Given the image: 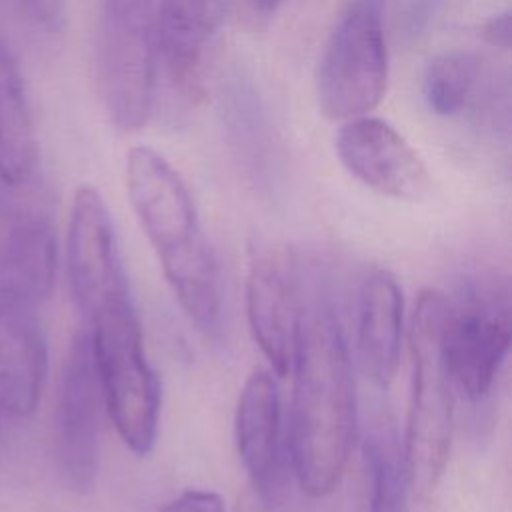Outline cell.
Segmentation results:
<instances>
[{
	"mask_svg": "<svg viewBox=\"0 0 512 512\" xmlns=\"http://www.w3.org/2000/svg\"><path fill=\"white\" fill-rule=\"evenodd\" d=\"M288 452L300 488L324 498L338 486L356 434V388L348 344L324 294L302 296L294 358Z\"/></svg>",
	"mask_w": 512,
	"mask_h": 512,
	"instance_id": "obj_1",
	"label": "cell"
},
{
	"mask_svg": "<svg viewBox=\"0 0 512 512\" xmlns=\"http://www.w3.org/2000/svg\"><path fill=\"white\" fill-rule=\"evenodd\" d=\"M448 298L436 290L420 292L410 324L412 384L406 434L402 438L410 482L430 490L440 480L452 442L454 384L442 350Z\"/></svg>",
	"mask_w": 512,
	"mask_h": 512,
	"instance_id": "obj_2",
	"label": "cell"
},
{
	"mask_svg": "<svg viewBox=\"0 0 512 512\" xmlns=\"http://www.w3.org/2000/svg\"><path fill=\"white\" fill-rule=\"evenodd\" d=\"M88 334L106 412L126 448L146 456L158 436L162 390L134 306L102 314L90 322Z\"/></svg>",
	"mask_w": 512,
	"mask_h": 512,
	"instance_id": "obj_3",
	"label": "cell"
},
{
	"mask_svg": "<svg viewBox=\"0 0 512 512\" xmlns=\"http://www.w3.org/2000/svg\"><path fill=\"white\" fill-rule=\"evenodd\" d=\"M386 84L384 0H346L318 60V106L338 122L364 116L378 108Z\"/></svg>",
	"mask_w": 512,
	"mask_h": 512,
	"instance_id": "obj_4",
	"label": "cell"
},
{
	"mask_svg": "<svg viewBox=\"0 0 512 512\" xmlns=\"http://www.w3.org/2000/svg\"><path fill=\"white\" fill-rule=\"evenodd\" d=\"M154 4L100 0L96 76L104 108L116 128L146 126L156 88Z\"/></svg>",
	"mask_w": 512,
	"mask_h": 512,
	"instance_id": "obj_5",
	"label": "cell"
},
{
	"mask_svg": "<svg viewBox=\"0 0 512 512\" xmlns=\"http://www.w3.org/2000/svg\"><path fill=\"white\" fill-rule=\"evenodd\" d=\"M512 342L506 286H474L452 306L448 302L442 350L454 390L478 402L490 394Z\"/></svg>",
	"mask_w": 512,
	"mask_h": 512,
	"instance_id": "obj_6",
	"label": "cell"
},
{
	"mask_svg": "<svg viewBox=\"0 0 512 512\" xmlns=\"http://www.w3.org/2000/svg\"><path fill=\"white\" fill-rule=\"evenodd\" d=\"M66 266L72 298L88 324L112 310L134 306L108 206L90 184L78 186L72 198Z\"/></svg>",
	"mask_w": 512,
	"mask_h": 512,
	"instance_id": "obj_7",
	"label": "cell"
},
{
	"mask_svg": "<svg viewBox=\"0 0 512 512\" xmlns=\"http://www.w3.org/2000/svg\"><path fill=\"white\" fill-rule=\"evenodd\" d=\"M302 294L294 254L272 242H256L246 264V316L254 342L276 376L290 374Z\"/></svg>",
	"mask_w": 512,
	"mask_h": 512,
	"instance_id": "obj_8",
	"label": "cell"
},
{
	"mask_svg": "<svg viewBox=\"0 0 512 512\" xmlns=\"http://www.w3.org/2000/svg\"><path fill=\"white\" fill-rule=\"evenodd\" d=\"M100 386L90 334L80 330L68 348L56 402V458L74 492L92 490L100 462Z\"/></svg>",
	"mask_w": 512,
	"mask_h": 512,
	"instance_id": "obj_9",
	"label": "cell"
},
{
	"mask_svg": "<svg viewBox=\"0 0 512 512\" xmlns=\"http://www.w3.org/2000/svg\"><path fill=\"white\" fill-rule=\"evenodd\" d=\"M334 148L348 174L380 196L416 202L432 188L422 156L390 122L378 116L344 120Z\"/></svg>",
	"mask_w": 512,
	"mask_h": 512,
	"instance_id": "obj_10",
	"label": "cell"
},
{
	"mask_svg": "<svg viewBox=\"0 0 512 512\" xmlns=\"http://www.w3.org/2000/svg\"><path fill=\"white\" fill-rule=\"evenodd\" d=\"M126 190L158 258L184 250L202 238L190 188L158 150L134 146L128 152Z\"/></svg>",
	"mask_w": 512,
	"mask_h": 512,
	"instance_id": "obj_11",
	"label": "cell"
},
{
	"mask_svg": "<svg viewBox=\"0 0 512 512\" xmlns=\"http://www.w3.org/2000/svg\"><path fill=\"white\" fill-rule=\"evenodd\" d=\"M234 438L254 492L276 504L284 490L282 402L270 370L254 368L246 378L234 412Z\"/></svg>",
	"mask_w": 512,
	"mask_h": 512,
	"instance_id": "obj_12",
	"label": "cell"
},
{
	"mask_svg": "<svg viewBox=\"0 0 512 512\" xmlns=\"http://www.w3.org/2000/svg\"><path fill=\"white\" fill-rule=\"evenodd\" d=\"M46 374L48 346L36 308L0 298V408L18 418L34 414Z\"/></svg>",
	"mask_w": 512,
	"mask_h": 512,
	"instance_id": "obj_13",
	"label": "cell"
},
{
	"mask_svg": "<svg viewBox=\"0 0 512 512\" xmlns=\"http://www.w3.org/2000/svg\"><path fill=\"white\" fill-rule=\"evenodd\" d=\"M356 344L364 372L378 386H388L400 364L404 298L396 276L374 266L362 278L356 308Z\"/></svg>",
	"mask_w": 512,
	"mask_h": 512,
	"instance_id": "obj_14",
	"label": "cell"
},
{
	"mask_svg": "<svg viewBox=\"0 0 512 512\" xmlns=\"http://www.w3.org/2000/svg\"><path fill=\"white\" fill-rule=\"evenodd\" d=\"M58 244L44 214H20L0 232V298L38 306L52 294Z\"/></svg>",
	"mask_w": 512,
	"mask_h": 512,
	"instance_id": "obj_15",
	"label": "cell"
},
{
	"mask_svg": "<svg viewBox=\"0 0 512 512\" xmlns=\"http://www.w3.org/2000/svg\"><path fill=\"white\" fill-rule=\"evenodd\" d=\"M40 160L36 122L20 64L0 34V182L26 186Z\"/></svg>",
	"mask_w": 512,
	"mask_h": 512,
	"instance_id": "obj_16",
	"label": "cell"
},
{
	"mask_svg": "<svg viewBox=\"0 0 512 512\" xmlns=\"http://www.w3.org/2000/svg\"><path fill=\"white\" fill-rule=\"evenodd\" d=\"M210 28V0H158L154 6L156 54L180 90L194 94L200 86Z\"/></svg>",
	"mask_w": 512,
	"mask_h": 512,
	"instance_id": "obj_17",
	"label": "cell"
},
{
	"mask_svg": "<svg viewBox=\"0 0 512 512\" xmlns=\"http://www.w3.org/2000/svg\"><path fill=\"white\" fill-rule=\"evenodd\" d=\"M164 278L186 318L206 338L222 326V288L216 258L204 238L160 258Z\"/></svg>",
	"mask_w": 512,
	"mask_h": 512,
	"instance_id": "obj_18",
	"label": "cell"
},
{
	"mask_svg": "<svg viewBox=\"0 0 512 512\" xmlns=\"http://www.w3.org/2000/svg\"><path fill=\"white\" fill-rule=\"evenodd\" d=\"M370 512H410V472L404 444L390 416L370 422L362 444Z\"/></svg>",
	"mask_w": 512,
	"mask_h": 512,
	"instance_id": "obj_19",
	"label": "cell"
},
{
	"mask_svg": "<svg viewBox=\"0 0 512 512\" xmlns=\"http://www.w3.org/2000/svg\"><path fill=\"white\" fill-rule=\"evenodd\" d=\"M478 78V64L466 52H442L434 56L422 76V96L426 106L438 116L460 112Z\"/></svg>",
	"mask_w": 512,
	"mask_h": 512,
	"instance_id": "obj_20",
	"label": "cell"
},
{
	"mask_svg": "<svg viewBox=\"0 0 512 512\" xmlns=\"http://www.w3.org/2000/svg\"><path fill=\"white\" fill-rule=\"evenodd\" d=\"M12 6L36 28L60 32L66 22V0H10Z\"/></svg>",
	"mask_w": 512,
	"mask_h": 512,
	"instance_id": "obj_21",
	"label": "cell"
},
{
	"mask_svg": "<svg viewBox=\"0 0 512 512\" xmlns=\"http://www.w3.org/2000/svg\"><path fill=\"white\" fill-rule=\"evenodd\" d=\"M160 512H226V502L214 490L188 488L164 502Z\"/></svg>",
	"mask_w": 512,
	"mask_h": 512,
	"instance_id": "obj_22",
	"label": "cell"
},
{
	"mask_svg": "<svg viewBox=\"0 0 512 512\" xmlns=\"http://www.w3.org/2000/svg\"><path fill=\"white\" fill-rule=\"evenodd\" d=\"M482 38L502 50L510 48V12L502 10L494 16H490L482 26H480Z\"/></svg>",
	"mask_w": 512,
	"mask_h": 512,
	"instance_id": "obj_23",
	"label": "cell"
},
{
	"mask_svg": "<svg viewBox=\"0 0 512 512\" xmlns=\"http://www.w3.org/2000/svg\"><path fill=\"white\" fill-rule=\"evenodd\" d=\"M250 2H252L254 8H258V10L270 12V10H274L282 0H250Z\"/></svg>",
	"mask_w": 512,
	"mask_h": 512,
	"instance_id": "obj_24",
	"label": "cell"
},
{
	"mask_svg": "<svg viewBox=\"0 0 512 512\" xmlns=\"http://www.w3.org/2000/svg\"><path fill=\"white\" fill-rule=\"evenodd\" d=\"M116 2H138V4H154V0H116Z\"/></svg>",
	"mask_w": 512,
	"mask_h": 512,
	"instance_id": "obj_25",
	"label": "cell"
}]
</instances>
